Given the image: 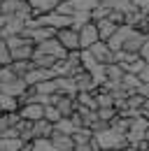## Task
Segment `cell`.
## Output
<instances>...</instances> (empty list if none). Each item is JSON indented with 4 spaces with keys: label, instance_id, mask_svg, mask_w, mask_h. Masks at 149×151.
Returning <instances> with one entry per match:
<instances>
[{
    "label": "cell",
    "instance_id": "83f0119b",
    "mask_svg": "<svg viewBox=\"0 0 149 151\" xmlns=\"http://www.w3.org/2000/svg\"><path fill=\"white\" fill-rule=\"evenodd\" d=\"M74 137V144L79 147V144H91L93 142V130L91 128H77V132L72 135Z\"/></svg>",
    "mask_w": 149,
    "mask_h": 151
},
{
    "label": "cell",
    "instance_id": "7c38bea8",
    "mask_svg": "<svg viewBox=\"0 0 149 151\" xmlns=\"http://www.w3.org/2000/svg\"><path fill=\"white\" fill-rule=\"evenodd\" d=\"M61 2H63V0H28V5L33 7V14H35V17L56 12V7H58Z\"/></svg>",
    "mask_w": 149,
    "mask_h": 151
},
{
    "label": "cell",
    "instance_id": "9a60e30c",
    "mask_svg": "<svg viewBox=\"0 0 149 151\" xmlns=\"http://www.w3.org/2000/svg\"><path fill=\"white\" fill-rule=\"evenodd\" d=\"M54 135V123H49L47 119L33 123V139H51Z\"/></svg>",
    "mask_w": 149,
    "mask_h": 151
},
{
    "label": "cell",
    "instance_id": "836d02e7",
    "mask_svg": "<svg viewBox=\"0 0 149 151\" xmlns=\"http://www.w3.org/2000/svg\"><path fill=\"white\" fill-rule=\"evenodd\" d=\"M44 119H47L49 123H54V126H56V123H58L63 116H61V112L56 109L54 105H47V107H44Z\"/></svg>",
    "mask_w": 149,
    "mask_h": 151
},
{
    "label": "cell",
    "instance_id": "4316f807",
    "mask_svg": "<svg viewBox=\"0 0 149 151\" xmlns=\"http://www.w3.org/2000/svg\"><path fill=\"white\" fill-rule=\"evenodd\" d=\"M77 105H82V107H89V109H98L95 91H91V93H77Z\"/></svg>",
    "mask_w": 149,
    "mask_h": 151
},
{
    "label": "cell",
    "instance_id": "8fae6325",
    "mask_svg": "<svg viewBox=\"0 0 149 151\" xmlns=\"http://www.w3.org/2000/svg\"><path fill=\"white\" fill-rule=\"evenodd\" d=\"M74 86H77V93H91V91H98V84L93 79L91 72H79L74 75Z\"/></svg>",
    "mask_w": 149,
    "mask_h": 151
},
{
    "label": "cell",
    "instance_id": "ba28073f",
    "mask_svg": "<svg viewBox=\"0 0 149 151\" xmlns=\"http://www.w3.org/2000/svg\"><path fill=\"white\" fill-rule=\"evenodd\" d=\"M95 42H100V35H98L95 23L89 21V23H84V26L79 28V44H82V49H91Z\"/></svg>",
    "mask_w": 149,
    "mask_h": 151
},
{
    "label": "cell",
    "instance_id": "7a4b0ae2",
    "mask_svg": "<svg viewBox=\"0 0 149 151\" xmlns=\"http://www.w3.org/2000/svg\"><path fill=\"white\" fill-rule=\"evenodd\" d=\"M93 139H95V144L100 147V151H105V149H124V147L128 144L126 135L112 130V128H107V130H103V132H95Z\"/></svg>",
    "mask_w": 149,
    "mask_h": 151
},
{
    "label": "cell",
    "instance_id": "d6a6232c",
    "mask_svg": "<svg viewBox=\"0 0 149 151\" xmlns=\"http://www.w3.org/2000/svg\"><path fill=\"white\" fill-rule=\"evenodd\" d=\"M145 95H140V93H130L128 95V109H135V112H140L142 109V105H145Z\"/></svg>",
    "mask_w": 149,
    "mask_h": 151
},
{
    "label": "cell",
    "instance_id": "ab89813d",
    "mask_svg": "<svg viewBox=\"0 0 149 151\" xmlns=\"http://www.w3.org/2000/svg\"><path fill=\"white\" fill-rule=\"evenodd\" d=\"M0 114H5V112H2V109H0Z\"/></svg>",
    "mask_w": 149,
    "mask_h": 151
},
{
    "label": "cell",
    "instance_id": "7402d4cb",
    "mask_svg": "<svg viewBox=\"0 0 149 151\" xmlns=\"http://www.w3.org/2000/svg\"><path fill=\"white\" fill-rule=\"evenodd\" d=\"M0 109H2L5 114L19 112V98H12V95L0 93Z\"/></svg>",
    "mask_w": 149,
    "mask_h": 151
},
{
    "label": "cell",
    "instance_id": "277c9868",
    "mask_svg": "<svg viewBox=\"0 0 149 151\" xmlns=\"http://www.w3.org/2000/svg\"><path fill=\"white\" fill-rule=\"evenodd\" d=\"M56 40L63 44V49L70 54V51H82V44H79V30L77 28H63L56 33Z\"/></svg>",
    "mask_w": 149,
    "mask_h": 151
},
{
    "label": "cell",
    "instance_id": "5bb4252c",
    "mask_svg": "<svg viewBox=\"0 0 149 151\" xmlns=\"http://www.w3.org/2000/svg\"><path fill=\"white\" fill-rule=\"evenodd\" d=\"M51 144H54L56 151H74L77 149L72 135H61V132H54V135H51Z\"/></svg>",
    "mask_w": 149,
    "mask_h": 151
},
{
    "label": "cell",
    "instance_id": "74e56055",
    "mask_svg": "<svg viewBox=\"0 0 149 151\" xmlns=\"http://www.w3.org/2000/svg\"><path fill=\"white\" fill-rule=\"evenodd\" d=\"M137 151H149V142H140V144H137Z\"/></svg>",
    "mask_w": 149,
    "mask_h": 151
},
{
    "label": "cell",
    "instance_id": "4fadbf2b",
    "mask_svg": "<svg viewBox=\"0 0 149 151\" xmlns=\"http://www.w3.org/2000/svg\"><path fill=\"white\" fill-rule=\"evenodd\" d=\"M130 33H133V28H130V26H119V30H116V33L110 37V42H107V44H110V49L114 51V54L124 49V42L128 40Z\"/></svg>",
    "mask_w": 149,
    "mask_h": 151
},
{
    "label": "cell",
    "instance_id": "30bf717a",
    "mask_svg": "<svg viewBox=\"0 0 149 151\" xmlns=\"http://www.w3.org/2000/svg\"><path fill=\"white\" fill-rule=\"evenodd\" d=\"M19 116H21V119H26V121H30V123L42 121V119H44V105H40V102L23 105V107L19 109Z\"/></svg>",
    "mask_w": 149,
    "mask_h": 151
},
{
    "label": "cell",
    "instance_id": "9c48e42d",
    "mask_svg": "<svg viewBox=\"0 0 149 151\" xmlns=\"http://www.w3.org/2000/svg\"><path fill=\"white\" fill-rule=\"evenodd\" d=\"M145 42H147V35L133 28V33H130L128 40L124 42V49H121V51H128V54H135V56H140V51H142Z\"/></svg>",
    "mask_w": 149,
    "mask_h": 151
},
{
    "label": "cell",
    "instance_id": "ac0fdd59",
    "mask_svg": "<svg viewBox=\"0 0 149 151\" xmlns=\"http://www.w3.org/2000/svg\"><path fill=\"white\" fill-rule=\"evenodd\" d=\"M30 60H33V65H35V68H40V70H54V65L58 63V58L47 56V54H40V51H35Z\"/></svg>",
    "mask_w": 149,
    "mask_h": 151
},
{
    "label": "cell",
    "instance_id": "44dd1931",
    "mask_svg": "<svg viewBox=\"0 0 149 151\" xmlns=\"http://www.w3.org/2000/svg\"><path fill=\"white\" fill-rule=\"evenodd\" d=\"M77 128H79V126L74 123L72 119H61V121L54 126V132H61V135H74Z\"/></svg>",
    "mask_w": 149,
    "mask_h": 151
},
{
    "label": "cell",
    "instance_id": "f546056e",
    "mask_svg": "<svg viewBox=\"0 0 149 151\" xmlns=\"http://www.w3.org/2000/svg\"><path fill=\"white\" fill-rule=\"evenodd\" d=\"M12 63H14V58H12V51L7 47V40H2L0 42V68H9Z\"/></svg>",
    "mask_w": 149,
    "mask_h": 151
},
{
    "label": "cell",
    "instance_id": "52a82bcc",
    "mask_svg": "<svg viewBox=\"0 0 149 151\" xmlns=\"http://www.w3.org/2000/svg\"><path fill=\"white\" fill-rule=\"evenodd\" d=\"M89 51H91V56L98 60V65H112V63H116V60H114V51L110 49L107 42H95Z\"/></svg>",
    "mask_w": 149,
    "mask_h": 151
},
{
    "label": "cell",
    "instance_id": "f1b7e54d",
    "mask_svg": "<svg viewBox=\"0 0 149 151\" xmlns=\"http://www.w3.org/2000/svg\"><path fill=\"white\" fill-rule=\"evenodd\" d=\"M95 100H98V107H114V95L105 88H98L95 91Z\"/></svg>",
    "mask_w": 149,
    "mask_h": 151
},
{
    "label": "cell",
    "instance_id": "8d00e7d4",
    "mask_svg": "<svg viewBox=\"0 0 149 151\" xmlns=\"http://www.w3.org/2000/svg\"><path fill=\"white\" fill-rule=\"evenodd\" d=\"M140 116H142V119H147V121H149V98L145 100V105H142V109H140Z\"/></svg>",
    "mask_w": 149,
    "mask_h": 151
},
{
    "label": "cell",
    "instance_id": "d590c367",
    "mask_svg": "<svg viewBox=\"0 0 149 151\" xmlns=\"http://www.w3.org/2000/svg\"><path fill=\"white\" fill-rule=\"evenodd\" d=\"M140 58L149 65V37H147V42H145V47H142V51H140Z\"/></svg>",
    "mask_w": 149,
    "mask_h": 151
},
{
    "label": "cell",
    "instance_id": "e575fe53",
    "mask_svg": "<svg viewBox=\"0 0 149 151\" xmlns=\"http://www.w3.org/2000/svg\"><path fill=\"white\" fill-rule=\"evenodd\" d=\"M107 19H110V21H114L116 26H126V12H121V9H112Z\"/></svg>",
    "mask_w": 149,
    "mask_h": 151
},
{
    "label": "cell",
    "instance_id": "6da1fadb",
    "mask_svg": "<svg viewBox=\"0 0 149 151\" xmlns=\"http://www.w3.org/2000/svg\"><path fill=\"white\" fill-rule=\"evenodd\" d=\"M7 47H9L14 60H30L33 54H35V42L28 40L26 35H12V37H7Z\"/></svg>",
    "mask_w": 149,
    "mask_h": 151
},
{
    "label": "cell",
    "instance_id": "cb8c5ba5",
    "mask_svg": "<svg viewBox=\"0 0 149 151\" xmlns=\"http://www.w3.org/2000/svg\"><path fill=\"white\" fill-rule=\"evenodd\" d=\"M9 68H12V72H14L17 77H26L35 65H33V60H14Z\"/></svg>",
    "mask_w": 149,
    "mask_h": 151
},
{
    "label": "cell",
    "instance_id": "3957f363",
    "mask_svg": "<svg viewBox=\"0 0 149 151\" xmlns=\"http://www.w3.org/2000/svg\"><path fill=\"white\" fill-rule=\"evenodd\" d=\"M147 128H149V121H147V119H142V116L133 119V121H130V128H128V135H126L128 144L137 147L140 142H145V135H147Z\"/></svg>",
    "mask_w": 149,
    "mask_h": 151
},
{
    "label": "cell",
    "instance_id": "4dcf8cb0",
    "mask_svg": "<svg viewBox=\"0 0 149 151\" xmlns=\"http://www.w3.org/2000/svg\"><path fill=\"white\" fill-rule=\"evenodd\" d=\"M95 114H98V119H100V121H107V123H112V121L119 116L116 107H98V109H95Z\"/></svg>",
    "mask_w": 149,
    "mask_h": 151
},
{
    "label": "cell",
    "instance_id": "603a6c76",
    "mask_svg": "<svg viewBox=\"0 0 149 151\" xmlns=\"http://www.w3.org/2000/svg\"><path fill=\"white\" fill-rule=\"evenodd\" d=\"M79 60H82L84 72H95V70L100 68V65H98V60L91 56V51H89V49H82V58H79Z\"/></svg>",
    "mask_w": 149,
    "mask_h": 151
},
{
    "label": "cell",
    "instance_id": "b9f144b4",
    "mask_svg": "<svg viewBox=\"0 0 149 151\" xmlns=\"http://www.w3.org/2000/svg\"><path fill=\"white\" fill-rule=\"evenodd\" d=\"M147 37H149V33H147Z\"/></svg>",
    "mask_w": 149,
    "mask_h": 151
},
{
    "label": "cell",
    "instance_id": "484cf974",
    "mask_svg": "<svg viewBox=\"0 0 149 151\" xmlns=\"http://www.w3.org/2000/svg\"><path fill=\"white\" fill-rule=\"evenodd\" d=\"M35 91L40 95H56V93H58V84H56V79H47V81L37 84Z\"/></svg>",
    "mask_w": 149,
    "mask_h": 151
},
{
    "label": "cell",
    "instance_id": "d6986e66",
    "mask_svg": "<svg viewBox=\"0 0 149 151\" xmlns=\"http://www.w3.org/2000/svg\"><path fill=\"white\" fill-rule=\"evenodd\" d=\"M56 84H58V93L77 98V86H74L72 77H56Z\"/></svg>",
    "mask_w": 149,
    "mask_h": 151
},
{
    "label": "cell",
    "instance_id": "2e32d148",
    "mask_svg": "<svg viewBox=\"0 0 149 151\" xmlns=\"http://www.w3.org/2000/svg\"><path fill=\"white\" fill-rule=\"evenodd\" d=\"M95 28H98V35H100V42H110V37L119 30V26L110 19H103V21H95Z\"/></svg>",
    "mask_w": 149,
    "mask_h": 151
},
{
    "label": "cell",
    "instance_id": "5b68a950",
    "mask_svg": "<svg viewBox=\"0 0 149 151\" xmlns=\"http://www.w3.org/2000/svg\"><path fill=\"white\" fill-rule=\"evenodd\" d=\"M51 105L61 112L63 119H70L77 109V98H70V95H63V93H56L51 95Z\"/></svg>",
    "mask_w": 149,
    "mask_h": 151
},
{
    "label": "cell",
    "instance_id": "d4e9b609",
    "mask_svg": "<svg viewBox=\"0 0 149 151\" xmlns=\"http://www.w3.org/2000/svg\"><path fill=\"white\" fill-rule=\"evenodd\" d=\"M121 86H124L128 93H137V88L142 86V81H140V77H137V75H124Z\"/></svg>",
    "mask_w": 149,
    "mask_h": 151
},
{
    "label": "cell",
    "instance_id": "e0dca14e",
    "mask_svg": "<svg viewBox=\"0 0 149 151\" xmlns=\"http://www.w3.org/2000/svg\"><path fill=\"white\" fill-rule=\"evenodd\" d=\"M74 114L79 116V121H82V126H84V128H91L93 123L98 121V114H95V109H89V107H82V105H77Z\"/></svg>",
    "mask_w": 149,
    "mask_h": 151
},
{
    "label": "cell",
    "instance_id": "1f68e13d",
    "mask_svg": "<svg viewBox=\"0 0 149 151\" xmlns=\"http://www.w3.org/2000/svg\"><path fill=\"white\" fill-rule=\"evenodd\" d=\"M30 151H56L51 139H33L30 142Z\"/></svg>",
    "mask_w": 149,
    "mask_h": 151
},
{
    "label": "cell",
    "instance_id": "f35d334b",
    "mask_svg": "<svg viewBox=\"0 0 149 151\" xmlns=\"http://www.w3.org/2000/svg\"><path fill=\"white\" fill-rule=\"evenodd\" d=\"M21 151H30V142H28V144H26V147H23Z\"/></svg>",
    "mask_w": 149,
    "mask_h": 151
},
{
    "label": "cell",
    "instance_id": "ffe728a7",
    "mask_svg": "<svg viewBox=\"0 0 149 151\" xmlns=\"http://www.w3.org/2000/svg\"><path fill=\"white\" fill-rule=\"evenodd\" d=\"M28 142H23L21 137H5L0 139V151H21Z\"/></svg>",
    "mask_w": 149,
    "mask_h": 151
},
{
    "label": "cell",
    "instance_id": "8992f818",
    "mask_svg": "<svg viewBox=\"0 0 149 151\" xmlns=\"http://www.w3.org/2000/svg\"><path fill=\"white\" fill-rule=\"evenodd\" d=\"M35 51H40V54H47V56H54V58H58V60H65V58H68V51L63 49V44H61L56 37L40 42V44L35 47Z\"/></svg>",
    "mask_w": 149,
    "mask_h": 151
},
{
    "label": "cell",
    "instance_id": "60d3db41",
    "mask_svg": "<svg viewBox=\"0 0 149 151\" xmlns=\"http://www.w3.org/2000/svg\"><path fill=\"white\" fill-rule=\"evenodd\" d=\"M0 5H2V0H0Z\"/></svg>",
    "mask_w": 149,
    "mask_h": 151
}]
</instances>
